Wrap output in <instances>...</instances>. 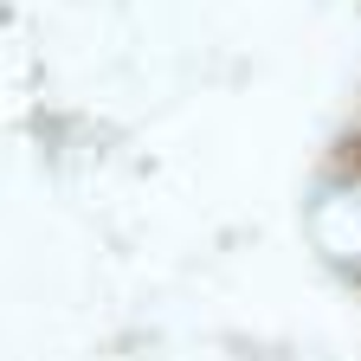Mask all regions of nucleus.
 <instances>
[]
</instances>
